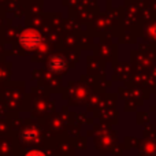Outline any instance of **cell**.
I'll use <instances>...</instances> for the list:
<instances>
[{
	"mask_svg": "<svg viewBox=\"0 0 156 156\" xmlns=\"http://www.w3.org/2000/svg\"><path fill=\"white\" fill-rule=\"evenodd\" d=\"M51 66L55 69V70H60V69L63 67V60L59 59V58H55V59H52Z\"/></svg>",
	"mask_w": 156,
	"mask_h": 156,
	"instance_id": "obj_1",
	"label": "cell"
},
{
	"mask_svg": "<svg viewBox=\"0 0 156 156\" xmlns=\"http://www.w3.org/2000/svg\"><path fill=\"white\" fill-rule=\"evenodd\" d=\"M151 32H152V34H154L155 37H156V25H155L154 27H152V30H151Z\"/></svg>",
	"mask_w": 156,
	"mask_h": 156,
	"instance_id": "obj_2",
	"label": "cell"
},
{
	"mask_svg": "<svg viewBox=\"0 0 156 156\" xmlns=\"http://www.w3.org/2000/svg\"><path fill=\"white\" fill-rule=\"evenodd\" d=\"M32 156H44V155H41V154H33Z\"/></svg>",
	"mask_w": 156,
	"mask_h": 156,
	"instance_id": "obj_3",
	"label": "cell"
}]
</instances>
